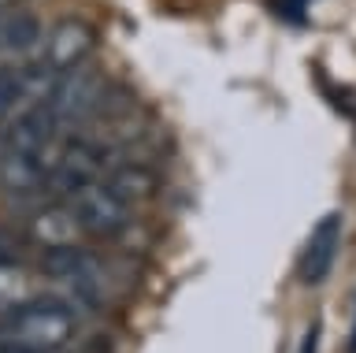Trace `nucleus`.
I'll return each instance as SVG.
<instances>
[{
  "instance_id": "1a4fd4ad",
  "label": "nucleus",
  "mask_w": 356,
  "mask_h": 353,
  "mask_svg": "<svg viewBox=\"0 0 356 353\" xmlns=\"http://www.w3.org/2000/svg\"><path fill=\"white\" fill-rule=\"evenodd\" d=\"M104 186L115 197H122L130 208H138L145 201H152L156 190H160V179H156L152 168H145V164H119V168H111L108 175H100Z\"/></svg>"
},
{
  "instance_id": "9b49d317",
  "label": "nucleus",
  "mask_w": 356,
  "mask_h": 353,
  "mask_svg": "<svg viewBox=\"0 0 356 353\" xmlns=\"http://www.w3.org/2000/svg\"><path fill=\"white\" fill-rule=\"evenodd\" d=\"M30 301V275L19 264H0V313H11Z\"/></svg>"
},
{
  "instance_id": "0eeeda50",
  "label": "nucleus",
  "mask_w": 356,
  "mask_h": 353,
  "mask_svg": "<svg viewBox=\"0 0 356 353\" xmlns=\"http://www.w3.org/2000/svg\"><path fill=\"white\" fill-rule=\"evenodd\" d=\"M60 119L49 104H22L15 116L8 119L4 127V146L15 152H41L56 146V134H60Z\"/></svg>"
},
{
  "instance_id": "6e6552de",
  "label": "nucleus",
  "mask_w": 356,
  "mask_h": 353,
  "mask_svg": "<svg viewBox=\"0 0 356 353\" xmlns=\"http://www.w3.org/2000/svg\"><path fill=\"white\" fill-rule=\"evenodd\" d=\"M338 242H341V216H323L316 230L305 242V253H300L297 275L305 286H319L334 268V257H338Z\"/></svg>"
},
{
  "instance_id": "9d476101",
  "label": "nucleus",
  "mask_w": 356,
  "mask_h": 353,
  "mask_svg": "<svg viewBox=\"0 0 356 353\" xmlns=\"http://www.w3.org/2000/svg\"><path fill=\"white\" fill-rule=\"evenodd\" d=\"M41 41V23L38 15L30 12H15V8H8V12H0V45L11 49V52H26Z\"/></svg>"
},
{
  "instance_id": "f03ea898",
  "label": "nucleus",
  "mask_w": 356,
  "mask_h": 353,
  "mask_svg": "<svg viewBox=\"0 0 356 353\" xmlns=\"http://www.w3.org/2000/svg\"><path fill=\"white\" fill-rule=\"evenodd\" d=\"M41 160L49 168V190H60L67 197L104 175V146H97L89 138H71L52 152L44 149Z\"/></svg>"
},
{
  "instance_id": "39448f33",
  "label": "nucleus",
  "mask_w": 356,
  "mask_h": 353,
  "mask_svg": "<svg viewBox=\"0 0 356 353\" xmlns=\"http://www.w3.org/2000/svg\"><path fill=\"white\" fill-rule=\"evenodd\" d=\"M44 272L52 275V279H63V283H71L74 290H82L86 297H100L104 294V279H108V272H104V260L93 257L89 249L82 246H49V253H44Z\"/></svg>"
},
{
  "instance_id": "20e7f679",
  "label": "nucleus",
  "mask_w": 356,
  "mask_h": 353,
  "mask_svg": "<svg viewBox=\"0 0 356 353\" xmlns=\"http://www.w3.org/2000/svg\"><path fill=\"white\" fill-rule=\"evenodd\" d=\"M108 97H111V90L97 71L74 68V71L60 74V82H56V90L49 97V108L56 112L60 123H78V119L97 116L108 104Z\"/></svg>"
},
{
  "instance_id": "ddd939ff",
  "label": "nucleus",
  "mask_w": 356,
  "mask_h": 353,
  "mask_svg": "<svg viewBox=\"0 0 356 353\" xmlns=\"http://www.w3.org/2000/svg\"><path fill=\"white\" fill-rule=\"evenodd\" d=\"M19 260H22V242L0 227V264H19Z\"/></svg>"
},
{
  "instance_id": "f8f14e48",
  "label": "nucleus",
  "mask_w": 356,
  "mask_h": 353,
  "mask_svg": "<svg viewBox=\"0 0 356 353\" xmlns=\"http://www.w3.org/2000/svg\"><path fill=\"white\" fill-rule=\"evenodd\" d=\"M15 104H22L19 68H0V116H8Z\"/></svg>"
},
{
  "instance_id": "2eb2a0df",
  "label": "nucleus",
  "mask_w": 356,
  "mask_h": 353,
  "mask_svg": "<svg viewBox=\"0 0 356 353\" xmlns=\"http://www.w3.org/2000/svg\"><path fill=\"white\" fill-rule=\"evenodd\" d=\"M353 353H356V324H353Z\"/></svg>"
},
{
  "instance_id": "423d86ee",
  "label": "nucleus",
  "mask_w": 356,
  "mask_h": 353,
  "mask_svg": "<svg viewBox=\"0 0 356 353\" xmlns=\"http://www.w3.org/2000/svg\"><path fill=\"white\" fill-rule=\"evenodd\" d=\"M97 45V30L89 19H78V15H67L60 19L52 30H49V41H44V63L56 71H74L82 68L86 56L93 52Z\"/></svg>"
},
{
  "instance_id": "4468645a",
  "label": "nucleus",
  "mask_w": 356,
  "mask_h": 353,
  "mask_svg": "<svg viewBox=\"0 0 356 353\" xmlns=\"http://www.w3.org/2000/svg\"><path fill=\"white\" fill-rule=\"evenodd\" d=\"M19 0H0V12H8V8H15Z\"/></svg>"
},
{
  "instance_id": "f257e3e1",
  "label": "nucleus",
  "mask_w": 356,
  "mask_h": 353,
  "mask_svg": "<svg viewBox=\"0 0 356 353\" xmlns=\"http://www.w3.org/2000/svg\"><path fill=\"white\" fill-rule=\"evenodd\" d=\"M78 320L63 301L41 297V301H22L19 308L4 313V350H19V353H60L67 342L74 338Z\"/></svg>"
},
{
  "instance_id": "7ed1b4c3",
  "label": "nucleus",
  "mask_w": 356,
  "mask_h": 353,
  "mask_svg": "<svg viewBox=\"0 0 356 353\" xmlns=\"http://www.w3.org/2000/svg\"><path fill=\"white\" fill-rule=\"evenodd\" d=\"M71 216H74L78 230L108 238V235H119V230L130 223L134 208L122 201V197L111 194L104 186V179H97V182H86L82 190L71 194Z\"/></svg>"
}]
</instances>
